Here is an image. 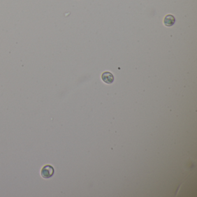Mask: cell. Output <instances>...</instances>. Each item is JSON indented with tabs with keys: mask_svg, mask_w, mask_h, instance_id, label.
<instances>
[{
	"mask_svg": "<svg viewBox=\"0 0 197 197\" xmlns=\"http://www.w3.org/2000/svg\"><path fill=\"white\" fill-rule=\"evenodd\" d=\"M55 173V169L53 167L49 165H46L43 166L41 169V174L42 177L45 179H48L51 178Z\"/></svg>",
	"mask_w": 197,
	"mask_h": 197,
	"instance_id": "obj_1",
	"label": "cell"
},
{
	"mask_svg": "<svg viewBox=\"0 0 197 197\" xmlns=\"http://www.w3.org/2000/svg\"><path fill=\"white\" fill-rule=\"evenodd\" d=\"M101 78L103 82L107 84H112L114 82V76L110 72H104L101 75Z\"/></svg>",
	"mask_w": 197,
	"mask_h": 197,
	"instance_id": "obj_2",
	"label": "cell"
},
{
	"mask_svg": "<svg viewBox=\"0 0 197 197\" xmlns=\"http://www.w3.org/2000/svg\"><path fill=\"white\" fill-rule=\"evenodd\" d=\"M175 17L172 15L169 14L166 15L164 18V24L167 27H171L175 24Z\"/></svg>",
	"mask_w": 197,
	"mask_h": 197,
	"instance_id": "obj_3",
	"label": "cell"
}]
</instances>
